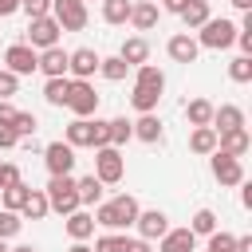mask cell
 Masks as SVG:
<instances>
[{
    "label": "cell",
    "instance_id": "obj_28",
    "mask_svg": "<svg viewBox=\"0 0 252 252\" xmlns=\"http://www.w3.org/2000/svg\"><path fill=\"white\" fill-rule=\"evenodd\" d=\"M185 118H189V126H209L213 122V102L209 98H189L185 102Z\"/></svg>",
    "mask_w": 252,
    "mask_h": 252
},
{
    "label": "cell",
    "instance_id": "obj_20",
    "mask_svg": "<svg viewBox=\"0 0 252 252\" xmlns=\"http://www.w3.org/2000/svg\"><path fill=\"white\" fill-rule=\"evenodd\" d=\"M217 134H224V130H240L244 126V110L240 106H232V102H224V106H213V122H209Z\"/></svg>",
    "mask_w": 252,
    "mask_h": 252
},
{
    "label": "cell",
    "instance_id": "obj_48",
    "mask_svg": "<svg viewBox=\"0 0 252 252\" xmlns=\"http://www.w3.org/2000/svg\"><path fill=\"white\" fill-rule=\"evenodd\" d=\"M12 12H20V0H0V20L12 16Z\"/></svg>",
    "mask_w": 252,
    "mask_h": 252
},
{
    "label": "cell",
    "instance_id": "obj_2",
    "mask_svg": "<svg viewBox=\"0 0 252 252\" xmlns=\"http://www.w3.org/2000/svg\"><path fill=\"white\" fill-rule=\"evenodd\" d=\"M134 220H138V201H134L130 193H118V197L94 205V224H102L106 232H122V228H130Z\"/></svg>",
    "mask_w": 252,
    "mask_h": 252
},
{
    "label": "cell",
    "instance_id": "obj_17",
    "mask_svg": "<svg viewBox=\"0 0 252 252\" xmlns=\"http://www.w3.org/2000/svg\"><path fill=\"white\" fill-rule=\"evenodd\" d=\"M35 71H43V79H55V75H67V51L55 43V47H43L39 59H35Z\"/></svg>",
    "mask_w": 252,
    "mask_h": 252
},
{
    "label": "cell",
    "instance_id": "obj_30",
    "mask_svg": "<svg viewBox=\"0 0 252 252\" xmlns=\"http://www.w3.org/2000/svg\"><path fill=\"white\" fill-rule=\"evenodd\" d=\"M28 193H32V185H24V181L4 185V189H0V209H16V213H20V205L28 201Z\"/></svg>",
    "mask_w": 252,
    "mask_h": 252
},
{
    "label": "cell",
    "instance_id": "obj_41",
    "mask_svg": "<svg viewBox=\"0 0 252 252\" xmlns=\"http://www.w3.org/2000/svg\"><path fill=\"white\" fill-rule=\"evenodd\" d=\"M20 91V75H12L8 67H0V98H12Z\"/></svg>",
    "mask_w": 252,
    "mask_h": 252
},
{
    "label": "cell",
    "instance_id": "obj_10",
    "mask_svg": "<svg viewBox=\"0 0 252 252\" xmlns=\"http://www.w3.org/2000/svg\"><path fill=\"white\" fill-rule=\"evenodd\" d=\"M209 169H213V177H217L220 185H240V181H244V165H240V158H232V154L213 150V154H209Z\"/></svg>",
    "mask_w": 252,
    "mask_h": 252
},
{
    "label": "cell",
    "instance_id": "obj_25",
    "mask_svg": "<svg viewBox=\"0 0 252 252\" xmlns=\"http://www.w3.org/2000/svg\"><path fill=\"white\" fill-rule=\"evenodd\" d=\"M67 91H71V75H55L43 83V102L47 106H67Z\"/></svg>",
    "mask_w": 252,
    "mask_h": 252
},
{
    "label": "cell",
    "instance_id": "obj_12",
    "mask_svg": "<svg viewBox=\"0 0 252 252\" xmlns=\"http://www.w3.org/2000/svg\"><path fill=\"white\" fill-rule=\"evenodd\" d=\"M35 59H39V51L28 47V43H12V47L4 51V67H8L12 75H32V71H35Z\"/></svg>",
    "mask_w": 252,
    "mask_h": 252
},
{
    "label": "cell",
    "instance_id": "obj_31",
    "mask_svg": "<svg viewBox=\"0 0 252 252\" xmlns=\"http://www.w3.org/2000/svg\"><path fill=\"white\" fill-rule=\"evenodd\" d=\"M98 75H102L106 83H122V79L130 75V63H122L118 55H106V59H98Z\"/></svg>",
    "mask_w": 252,
    "mask_h": 252
},
{
    "label": "cell",
    "instance_id": "obj_51",
    "mask_svg": "<svg viewBox=\"0 0 252 252\" xmlns=\"http://www.w3.org/2000/svg\"><path fill=\"white\" fill-rule=\"evenodd\" d=\"M232 8H240V12H252V0H228Z\"/></svg>",
    "mask_w": 252,
    "mask_h": 252
},
{
    "label": "cell",
    "instance_id": "obj_24",
    "mask_svg": "<svg viewBox=\"0 0 252 252\" xmlns=\"http://www.w3.org/2000/svg\"><path fill=\"white\" fill-rule=\"evenodd\" d=\"M91 134H94V114L91 118H75V122H67V146H75V150H83V146H91Z\"/></svg>",
    "mask_w": 252,
    "mask_h": 252
},
{
    "label": "cell",
    "instance_id": "obj_35",
    "mask_svg": "<svg viewBox=\"0 0 252 252\" xmlns=\"http://www.w3.org/2000/svg\"><path fill=\"white\" fill-rule=\"evenodd\" d=\"M213 228H217V213H213V209H197L193 220H189V232H193V236H209Z\"/></svg>",
    "mask_w": 252,
    "mask_h": 252
},
{
    "label": "cell",
    "instance_id": "obj_55",
    "mask_svg": "<svg viewBox=\"0 0 252 252\" xmlns=\"http://www.w3.org/2000/svg\"><path fill=\"white\" fill-rule=\"evenodd\" d=\"M83 4H91V0H83Z\"/></svg>",
    "mask_w": 252,
    "mask_h": 252
},
{
    "label": "cell",
    "instance_id": "obj_39",
    "mask_svg": "<svg viewBox=\"0 0 252 252\" xmlns=\"http://www.w3.org/2000/svg\"><path fill=\"white\" fill-rule=\"evenodd\" d=\"M232 244H236L232 232H224V228H213L209 232V252H232Z\"/></svg>",
    "mask_w": 252,
    "mask_h": 252
},
{
    "label": "cell",
    "instance_id": "obj_36",
    "mask_svg": "<svg viewBox=\"0 0 252 252\" xmlns=\"http://www.w3.org/2000/svg\"><path fill=\"white\" fill-rule=\"evenodd\" d=\"M20 228H24V217H20L16 209H0V240L20 236Z\"/></svg>",
    "mask_w": 252,
    "mask_h": 252
},
{
    "label": "cell",
    "instance_id": "obj_11",
    "mask_svg": "<svg viewBox=\"0 0 252 252\" xmlns=\"http://www.w3.org/2000/svg\"><path fill=\"white\" fill-rule=\"evenodd\" d=\"M98 51L94 47H75V51H67V75L71 79H91L94 71H98Z\"/></svg>",
    "mask_w": 252,
    "mask_h": 252
},
{
    "label": "cell",
    "instance_id": "obj_43",
    "mask_svg": "<svg viewBox=\"0 0 252 252\" xmlns=\"http://www.w3.org/2000/svg\"><path fill=\"white\" fill-rule=\"evenodd\" d=\"M12 146H20L16 130H12V126H0V150H12Z\"/></svg>",
    "mask_w": 252,
    "mask_h": 252
},
{
    "label": "cell",
    "instance_id": "obj_53",
    "mask_svg": "<svg viewBox=\"0 0 252 252\" xmlns=\"http://www.w3.org/2000/svg\"><path fill=\"white\" fill-rule=\"evenodd\" d=\"M0 189H4V161H0Z\"/></svg>",
    "mask_w": 252,
    "mask_h": 252
},
{
    "label": "cell",
    "instance_id": "obj_27",
    "mask_svg": "<svg viewBox=\"0 0 252 252\" xmlns=\"http://www.w3.org/2000/svg\"><path fill=\"white\" fill-rule=\"evenodd\" d=\"M189 150L209 158V154L217 150V130H213V126H193V134H189Z\"/></svg>",
    "mask_w": 252,
    "mask_h": 252
},
{
    "label": "cell",
    "instance_id": "obj_14",
    "mask_svg": "<svg viewBox=\"0 0 252 252\" xmlns=\"http://www.w3.org/2000/svg\"><path fill=\"white\" fill-rule=\"evenodd\" d=\"M165 51H169V59H173V63H197V55H201V47H197V39H193L189 32H177V35H169Z\"/></svg>",
    "mask_w": 252,
    "mask_h": 252
},
{
    "label": "cell",
    "instance_id": "obj_16",
    "mask_svg": "<svg viewBox=\"0 0 252 252\" xmlns=\"http://www.w3.org/2000/svg\"><path fill=\"white\" fill-rule=\"evenodd\" d=\"M193 248H197V236L189 232V224L185 228H165L158 236V252H193Z\"/></svg>",
    "mask_w": 252,
    "mask_h": 252
},
{
    "label": "cell",
    "instance_id": "obj_50",
    "mask_svg": "<svg viewBox=\"0 0 252 252\" xmlns=\"http://www.w3.org/2000/svg\"><path fill=\"white\" fill-rule=\"evenodd\" d=\"M67 252H94V248H91V244H87V240H75V244H71V248H67Z\"/></svg>",
    "mask_w": 252,
    "mask_h": 252
},
{
    "label": "cell",
    "instance_id": "obj_9",
    "mask_svg": "<svg viewBox=\"0 0 252 252\" xmlns=\"http://www.w3.org/2000/svg\"><path fill=\"white\" fill-rule=\"evenodd\" d=\"M43 165H47L51 177L75 173V146H67V142H47V146H43Z\"/></svg>",
    "mask_w": 252,
    "mask_h": 252
},
{
    "label": "cell",
    "instance_id": "obj_47",
    "mask_svg": "<svg viewBox=\"0 0 252 252\" xmlns=\"http://www.w3.org/2000/svg\"><path fill=\"white\" fill-rule=\"evenodd\" d=\"M185 4H189V0H161V8H165V12H173V16H181V8H185Z\"/></svg>",
    "mask_w": 252,
    "mask_h": 252
},
{
    "label": "cell",
    "instance_id": "obj_29",
    "mask_svg": "<svg viewBox=\"0 0 252 252\" xmlns=\"http://www.w3.org/2000/svg\"><path fill=\"white\" fill-rule=\"evenodd\" d=\"M130 138H134L130 118H110V122H106V146H118V150H122Z\"/></svg>",
    "mask_w": 252,
    "mask_h": 252
},
{
    "label": "cell",
    "instance_id": "obj_23",
    "mask_svg": "<svg viewBox=\"0 0 252 252\" xmlns=\"http://www.w3.org/2000/svg\"><path fill=\"white\" fill-rule=\"evenodd\" d=\"M118 59H122V63H130V67H138V63H146V59H150V43H146L142 35H130V39H122Z\"/></svg>",
    "mask_w": 252,
    "mask_h": 252
},
{
    "label": "cell",
    "instance_id": "obj_1",
    "mask_svg": "<svg viewBox=\"0 0 252 252\" xmlns=\"http://www.w3.org/2000/svg\"><path fill=\"white\" fill-rule=\"evenodd\" d=\"M161 91H165V75H161V67H154V63H138V67H134L130 106H134L138 114H150V110H158Z\"/></svg>",
    "mask_w": 252,
    "mask_h": 252
},
{
    "label": "cell",
    "instance_id": "obj_21",
    "mask_svg": "<svg viewBox=\"0 0 252 252\" xmlns=\"http://www.w3.org/2000/svg\"><path fill=\"white\" fill-rule=\"evenodd\" d=\"M130 126H134V138H138V142H150V146L161 142V118H158L154 110H150V114H138Z\"/></svg>",
    "mask_w": 252,
    "mask_h": 252
},
{
    "label": "cell",
    "instance_id": "obj_13",
    "mask_svg": "<svg viewBox=\"0 0 252 252\" xmlns=\"http://www.w3.org/2000/svg\"><path fill=\"white\" fill-rule=\"evenodd\" d=\"M134 228H138V236H142V240H158V236L169 228V217H165L161 209H138Z\"/></svg>",
    "mask_w": 252,
    "mask_h": 252
},
{
    "label": "cell",
    "instance_id": "obj_4",
    "mask_svg": "<svg viewBox=\"0 0 252 252\" xmlns=\"http://www.w3.org/2000/svg\"><path fill=\"white\" fill-rule=\"evenodd\" d=\"M43 193H47V205H51V213H59V217H67V213L83 209V205H79V193H75V177H71V173H59V177H51Z\"/></svg>",
    "mask_w": 252,
    "mask_h": 252
},
{
    "label": "cell",
    "instance_id": "obj_18",
    "mask_svg": "<svg viewBox=\"0 0 252 252\" xmlns=\"http://www.w3.org/2000/svg\"><path fill=\"white\" fill-rule=\"evenodd\" d=\"M63 228H67V236H71V240H91V236H94V213L75 209V213H67V217H63Z\"/></svg>",
    "mask_w": 252,
    "mask_h": 252
},
{
    "label": "cell",
    "instance_id": "obj_37",
    "mask_svg": "<svg viewBox=\"0 0 252 252\" xmlns=\"http://www.w3.org/2000/svg\"><path fill=\"white\" fill-rule=\"evenodd\" d=\"M228 79L232 83H252V55H236L228 63Z\"/></svg>",
    "mask_w": 252,
    "mask_h": 252
},
{
    "label": "cell",
    "instance_id": "obj_7",
    "mask_svg": "<svg viewBox=\"0 0 252 252\" xmlns=\"http://www.w3.org/2000/svg\"><path fill=\"white\" fill-rule=\"evenodd\" d=\"M51 16H55V24L63 32H83L87 20H91V12H87L83 0H51Z\"/></svg>",
    "mask_w": 252,
    "mask_h": 252
},
{
    "label": "cell",
    "instance_id": "obj_54",
    "mask_svg": "<svg viewBox=\"0 0 252 252\" xmlns=\"http://www.w3.org/2000/svg\"><path fill=\"white\" fill-rule=\"evenodd\" d=\"M0 252H8V240H0Z\"/></svg>",
    "mask_w": 252,
    "mask_h": 252
},
{
    "label": "cell",
    "instance_id": "obj_34",
    "mask_svg": "<svg viewBox=\"0 0 252 252\" xmlns=\"http://www.w3.org/2000/svg\"><path fill=\"white\" fill-rule=\"evenodd\" d=\"M130 240L134 236H126V232H102L94 240V252H130Z\"/></svg>",
    "mask_w": 252,
    "mask_h": 252
},
{
    "label": "cell",
    "instance_id": "obj_45",
    "mask_svg": "<svg viewBox=\"0 0 252 252\" xmlns=\"http://www.w3.org/2000/svg\"><path fill=\"white\" fill-rule=\"evenodd\" d=\"M130 252H154V240H142V236H134V240H130Z\"/></svg>",
    "mask_w": 252,
    "mask_h": 252
},
{
    "label": "cell",
    "instance_id": "obj_8",
    "mask_svg": "<svg viewBox=\"0 0 252 252\" xmlns=\"http://www.w3.org/2000/svg\"><path fill=\"white\" fill-rule=\"evenodd\" d=\"M59 35H63V28L55 24V16H35V20H28V47H35V51L55 47Z\"/></svg>",
    "mask_w": 252,
    "mask_h": 252
},
{
    "label": "cell",
    "instance_id": "obj_3",
    "mask_svg": "<svg viewBox=\"0 0 252 252\" xmlns=\"http://www.w3.org/2000/svg\"><path fill=\"white\" fill-rule=\"evenodd\" d=\"M236 32H240V28H236L232 20H224V16L217 20V16H209V20L197 28V35H193V39H197V47L224 51V47H232V43H236Z\"/></svg>",
    "mask_w": 252,
    "mask_h": 252
},
{
    "label": "cell",
    "instance_id": "obj_26",
    "mask_svg": "<svg viewBox=\"0 0 252 252\" xmlns=\"http://www.w3.org/2000/svg\"><path fill=\"white\" fill-rule=\"evenodd\" d=\"M47 213H51V205H47V193H43V189H32L28 201L20 205V217H24V220H43Z\"/></svg>",
    "mask_w": 252,
    "mask_h": 252
},
{
    "label": "cell",
    "instance_id": "obj_40",
    "mask_svg": "<svg viewBox=\"0 0 252 252\" xmlns=\"http://www.w3.org/2000/svg\"><path fill=\"white\" fill-rule=\"evenodd\" d=\"M20 12H28V20L51 16V0H20Z\"/></svg>",
    "mask_w": 252,
    "mask_h": 252
},
{
    "label": "cell",
    "instance_id": "obj_19",
    "mask_svg": "<svg viewBox=\"0 0 252 252\" xmlns=\"http://www.w3.org/2000/svg\"><path fill=\"white\" fill-rule=\"evenodd\" d=\"M126 24H130L134 32H150V28L158 24V0H134Z\"/></svg>",
    "mask_w": 252,
    "mask_h": 252
},
{
    "label": "cell",
    "instance_id": "obj_46",
    "mask_svg": "<svg viewBox=\"0 0 252 252\" xmlns=\"http://www.w3.org/2000/svg\"><path fill=\"white\" fill-rule=\"evenodd\" d=\"M240 205L252 209V185H248V181H240Z\"/></svg>",
    "mask_w": 252,
    "mask_h": 252
},
{
    "label": "cell",
    "instance_id": "obj_32",
    "mask_svg": "<svg viewBox=\"0 0 252 252\" xmlns=\"http://www.w3.org/2000/svg\"><path fill=\"white\" fill-rule=\"evenodd\" d=\"M209 16H213V12H209V0H189V4L181 8V20H185V28H193V32H197V28H201Z\"/></svg>",
    "mask_w": 252,
    "mask_h": 252
},
{
    "label": "cell",
    "instance_id": "obj_5",
    "mask_svg": "<svg viewBox=\"0 0 252 252\" xmlns=\"http://www.w3.org/2000/svg\"><path fill=\"white\" fill-rule=\"evenodd\" d=\"M94 177L102 185H118L126 177V158H122L118 146H98L94 150Z\"/></svg>",
    "mask_w": 252,
    "mask_h": 252
},
{
    "label": "cell",
    "instance_id": "obj_52",
    "mask_svg": "<svg viewBox=\"0 0 252 252\" xmlns=\"http://www.w3.org/2000/svg\"><path fill=\"white\" fill-rule=\"evenodd\" d=\"M8 252H35L32 244H16V248H8Z\"/></svg>",
    "mask_w": 252,
    "mask_h": 252
},
{
    "label": "cell",
    "instance_id": "obj_33",
    "mask_svg": "<svg viewBox=\"0 0 252 252\" xmlns=\"http://www.w3.org/2000/svg\"><path fill=\"white\" fill-rule=\"evenodd\" d=\"M98 4H102V20H106V24H126L134 0H98Z\"/></svg>",
    "mask_w": 252,
    "mask_h": 252
},
{
    "label": "cell",
    "instance_id": "obj_42",
    "mask_svg": "<svg viewBox=\"0 0 252 252\" xmlns=\"http://www.w3.org/2000/svg\"><path fill=\"white\" fill-rule=\"evenodd\" d=\"M98 146H106V118H98V114H94V134H91V150H98Z\"/></svg>",
    "mask_w": 252,
    "mask_h": 252
},
{
    "label": "cell",
    "instance_id": "obj_22",
    "mask_svg": "<svg viewBox=\"0 0 252 252\" xmlns=\"http://www.w3.org/2000/svg\"><path fill=\"white\" fill-rule=\"evenodd\" d=\"M102 181L94 177V173H87V177H75V193H79V205L83 209H91V205H98L102 201Z\"/></svg>",
    "mask_w": 252,
    "mask_h": 252
},
{
    "label": "cell",
    "instance_id": "obj_38",
    "mask_svg": "<svg viewBox=\"0 0 252 252\" xmlns=\"http://www.w3.org/2000/svg\"><path fill=\"white\" fill-rule=\"evenodd\" d=\"M35 126H39V122H35V114H28V110H16V118H12V130H16V138H20V142H24V138H32V134H35Z\"/></svg>",
    "mask_w": 252,
    "mask_h": 252
},
{
    "label": "cell",
    "instance_id": "obj_49",
    "mask_svg": "<svg viewBox=\"0 0 252 252\" xmlns=\"http://www.w3.org/2000/svg\"><path fill=\"white\" fill-rule=\"evenodd\" d=\"M232 252H252V236H236V244H232Z\"/></svg>",
    "mask_w": 252,
    "mask_h": 252
},
{
    "label": "cell",
    "instance_id": "obj_6",
    "mask_svg": "<svg viewBox=\"0 0 252 252\" xmlns=\"http://www.w3.org/2000/svg\"><path fill=\"white\" fill-rule=\"evenodd\" d=\"M67 110L75 118H91L98 114V94L91 87V79H71V91H67Z\"/></svg>",
    "mask_w": 252,
    "mask_h": 252
},
{
    "label": "cell",
    "instance_id": "obj_15",
    "mask_svg": "<svg viewBox=\"0 0 252 252\" xmlns=\"http://www.w3.org/2000/svg\"><path fill=\"white\" fill-rule=\"evenodd\" d=\"M217 150H220V154H232V158H244V154L252 150V134H248V126L217 134Z\"/></svg>",
    "mask_w": 252,
    "mask_h": 252
},
{
    "label": "cell",
    "instance_id": "obj_44",
    "mask_svg": "<svg viewBox=\"0 0 252 252\" xmlns=\"http://www.w3.org/2000/svg\"><path fill=\"white\" fill-rule=\"evenodd\" d=\"M12 118H16V106L8 98H0V126H12Z\"/></svg>",
    "mask_w": 252,
    "mask_h": 252
}]
</instances>
